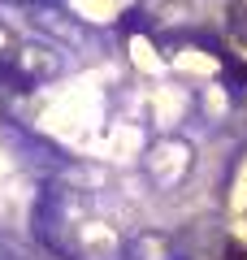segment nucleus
<instances>
[{
  "instance_id": "obj_1",
  "label": "nucleus",
  "mask_w": 247,
  "mask_h": 260,
  "mask_svg": "<svg viewBox=\"0 0 247 260\" xmlns=\"http://www.w3.org/2000/svg\"><path fill=\"white\" fill-rule=\"evenodd\" d=\"M191 169H195V148L182 135H161L156 143H147L143 174H147V182H152L156 191L169 195V191H178V186H187Z\"/></svg>"
},
{
  "instance_id": "obj_2",
  "label": "nucleus",
  "mask_w": 247,
  "mask_h": 260,
  "mask_svg": "<svg viewBox=\"0 0 247 260\" xmlns=\"http://www.w3.org/2000/svg\"><path fill=\"white\" fill-rule=\"evenodd\" d=\"M5 143H9L30 169H39L44 178H61V174L74 169V160L65 156L52 139H44V135H35V130H26V126H18V121H5Z\"/></svg>"
},
{
  "instance_id": "obj_3",
  "label": "nucleus",
  "mask_w": 247,
  "mask_h": 260,
  "mask_svg": "<svg viewBox=\"0 0 247 260\" xmlns=\"http://www.w3.org/2000/svg\"><path fill=\"white\" fill-rule=\"evenodd\" d=\"M26 22L44 35V44H52V48H87V39H91V30L82 26L70 9H61V5L26 9Z\"/></svg>"
},
{
  "instance_id": "obj_4",
  "label": "nucleus",
  "mask_w": 247,
  "mask_h": 260,
  "mask_svg": "<svg viewBox=\"0 0 247 260\" xmlns=\"http://www.w3.org/2000/svg\"><path fill=\"white\" fill-rule=\"evenodd\" d=\"M9 65L26 78L30 87H35V83H52V78L61 74V70H65V56H61V48L44 44V39H30V44H18V48H13Z\"/></svg>"
},
{
  "instance_id": "obj_5",
  "label": "nucleus",
  "mask_w": 247,
  "mask_h": 260,
  "mask_svg": "<svg viewBox=\"0 0 247 260\" xmlns=\"http://www.w3.org/2000/svg\"><path fill=\"white\" fill-rule=\"evenodd\" d=\"M126 260H174V251L161 230H139L126 239Z\"/></svg>"
},
{
  "instance_id": "obj_6",
  "label": "nucleus",
  "mask_w": 247,
  "mask_h": 260,
  "mask_svg": "<svg viewBox=\"0 0 247 260\" xmlns=\"http://www.w3.org/2000/svg\"><path fill=\"white\" fill-rule=\"evenodd\" d=\"M0 91H18V95H22V91H30V83L18 74V70H13L9 61H0Z\"/></svg>"
},
{
  "instance_id": "obj_7",
  "label": "nucleus",
  "mask_w": 247,
  "mask_h": 260,
  "mask_svg": "<svg viewBox=\"0 0 247 260\" xmlns=\"http://www.w3.org/2000/svg\"><path fill=\"white\" fill-rule=\"evenodd\" d=\"M13 48H18V39H13V30L0 22V61H9L13 56Z\"/></svg>"
},
{
  "instance_id": "obj_8",
  "label": "nucleus",
  "mask_w": 247,
  "mask_h": 260,
  "mask_svg": "<svg viewBox=\"0 0 247 260\" xmlns=\"http://www.w3.org/2000/svg\"><path fill=\"white\" fill-rule=\"evenodd\" d=\"M0 260H26V251H22L13 239H5V234H0Z\"/></svg>"
},
{
  "instance_id": "obj_9",
  "label": "nucleus",
  "mask_w": 247,
  "mask_h": 260,
  "mask_svg": "<svg viewBox=\"0 0 247 260\" xmlns=\"http://www.w3.org/2000/svg\"><path fill=\"white\" fill-rule=\"evenodd\" d=\"M121 30H147V18L139 9H130V13H121Z\"/></svg>"
},
{
  "instance_id": "obj_10",
  "label": "nucleus",
  "mask_w": 247,
  "mask_h": 260,
  "mask_svg": "<svg viewBox=\"0 0 247 260\" xmlns=\"http://www.w3.org/2000/svg\"><path fill=\"white\" fill-rule=\"evenodd\" d=\"M5 5H18V9H48V5H61V0H5Z\"/></svg>"
},
{
  "instance_id": "obj_11",
  "label": "nucleus",
  "mask_w": 247,
  "mask_h": 260,
  "mask_svg": "<svg viewBox=\"0 0 247 260\" xmlns=\"http://www.w3.org/2000/svg\"><path fill=\"white\" fill-rule=\"evenodd\" d=\"M226 260H247V251H238V247H230V251H226Z\"/></svg>"
}]
</instances>
